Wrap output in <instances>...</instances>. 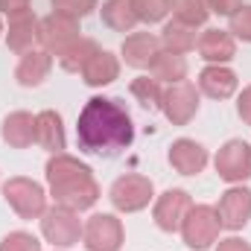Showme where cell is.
<instances>
[{
    "instance_id": "23",
    "label": "cell",
    "mask_w": 251,
    "mask_h": 251,
    "mask_svg": "<svg viewBox=\"0 0 251 251\" xmlns=\"http://www.w3.org/2000/svg\"><path fill=\"white\" fill-rule=\"evenodd\" d=\"M196 26H187V24H181V21H164V29H161V44H164V50H170V53H178V56H187L196 50Z\"/></svg>"
},
{
    "instance_id": "26",
    "label": "cell",
    "mask_w": 251,
    "mask_h": 251,
    "mask_svg": "<svg viewBox=\"0 0 251 251\" xmlns=\"http://www.w3.org/2000/svg\"><path fill=\"white\" fill-rule=\"evenodd\" d=\"M173 18L187 24V26H204L207 18H210V9H207V0H173Z\"/></svg>"
},
{
    "instance_id": "30",
    "label": "cell",
    "mask_w": 251,
    "mask_h": 251,
    "mask_svg": "<svg viewBox=\"0 0 251 251\" xmlns=\"http://www.w3.org/2000/svg\"><path fill=\"white\" fill-rule=\"evenodd\" d=\"M228 32H231L237 41L251 44V6L249 3H243V6L228 18Z\"/></svg>"
},
{
    "instance_id": "14",
    "label": "cell",
    "mask_w": 251,
    "mask_h": 251,
    "mask_svg": "<svg viewBox=\"0 0 251 251\" xmlns=\"http://www.w3.org/2000/svg\"><path fill=\"white\" fill-rule=\"evenodd\" d=\"M196 88H199V94H204V97H210V100H228V97L237 94L240 76H237V70H231L228 64H204V67L199 70Z\"/></svg>"
},
{
    "instance_id": "28",
    "label": "cell",
    "mask_w": 251,
    "mask_h": 251,
    "mask_svg": "<svg viewBox=\"0 0 251 251\" xmlns=\"http://www.w3.org/2000/svg\"><path fill=\"white\" fill-rule=\"evenodd\" d=\"M131 6H134L140 24H161V21H167L173 0H131Z\"/></svg>"
},
{
    "instance_id": "5",
    "label": "cell",
    "mask_w": 251,
    "mask_h": 251,
    "mask_svg": "<svg viewBox=\"0 0 251 251\" xmlns=\"http://www.w3.org/2000/svg\"><path fill=\"white\" fill-rule=\"evenodd\" d=\"M41 222V237L56 246V249H73L82 243V231H85V222L79 219L76 210L62 207V204H53L44 210V216L38 219Z\"/></svg>"
},
{
    "instance_id": "37",
    "label": "cell",
    "mask_w": 251,
    "mask_h": 251,
    "mask_svg": "<svg viewBox=\"0 0 251 251\" xmlns=\"http://www.w3.org/2000/svg\"><path fill=\"white\" fill-rule=\"evenodd\" d=\"M56 251H62V249H56Z\"/></svg>"
},
{
    "instance_id": "36",
    "label": "cell",
    "mask_w": 251,
    "mask_h": 251,
    "mask_svg": "<svg viewBox=\"0 0 251 251\" xmlns=\"http://www.w3.org/2000/svg\"><path fill=\"white\" fill-rule=\"evenodd\" d=\"M3 32H6V29H3V24H0V35H3Z\"/></svg>"
},
{
    "instance_id": "7",
    "label": "cell",
    "mask_w": 251,
    "mask_h": 251,
    "mask_svg": "<svg viewBox=\"0 0 251 251\" xmlns=\"http://www.w3.org/2000/svg\"><path fill=\"white\" fill-rule=\"evenodd\" d=\"M216 176L228 184H246L251 178V143L243 137H231L219 146L213 158Z\"/></svg>"
},
{
    "instance_id": "15",
    "label": "cell",
    "mask_w": 251,
    "mask_h": 251,
    "mask_svg": "<svg viewBox=\"0 0 251 251\" xmlns=\"http://www.w3.org/2000/svg\"><path fill=\"white\" fill-rule=\"evenodd\" d=\"M167 158H170V167H173L178 176H199V173H204V167H207V161H210L207 149H204L199 140H193V137H178V140H173Z\"/></svg>"
},
{
    "instance_id": "34",
    "label": "cell",
    "mask_w": 251,
    "mask_h": 251,
    "mask_svg": "<svg viewBox=\"0 0 251 251\" xmlns=\"http://www.w3.org/2000/svg\"><path fill=\"white\" fill-rule=\"evenodd\" d=\"M29 9H32V0H0V15H6V18H15Z\"/></svg>"
},
{
    "instance_id": "17",
    "label": "cell",
    "mask_w": 251,
    "mask_h": 251,
    "mask_svg": "<svg viewBox=\"0 0 251 251\" xmlns=\"http://www.w3.org/2000/svg\"><path fill=\"white\" fill-rule=\"evenodd\" d=\"M196 50L199 56L207 64H228L237 56V38L228 32V29H204L196 41Z\"/></svg>"
},
{
    "instance_id": "18",
    "label": "cell",
    "mask_w": 251,
    "mask_h": 251,
    "mask_svg": "<svg viewBox=\"0 0 251 251\" xmlns=\"http://www.w3.org/2000/svg\"><path fill=\"white\" fill-rule=\"evenodd\" d=\"M35 143L50 152V155H59L67 149V134H64V120L59 111L53 108H44L35 114Z\"/></svg>"
},
{
    "instance_id": "20",
    "label": "cell",
    "mask_w": 251,
    "mask_h": 251,
    "mask_svg": "<svg viewBox=\"0 0 251 251\" xmlns=\"http://www.w3.org/2000/svg\"><path fill=\"white\" fill-rule=\"evenodd\" d=\"M82 73V82L88 85V88H105V85H111L117 76H120V59L111 53V50H97L85 67L79 70Z\"/></svg>"
},
{
    "instance_id": "8",
    "label": "cell",
    "mask_w": 251,
    "mask_h": 251,
    "mask_svg": "<svg viewBox=\"0 0 251 251\" xmlns=\"http://www.w3.org/2000/svg\"><path fill=\"white\" fill-rule=\"evenodd\" d=\"M201 105V94L193 82H176V85H164V97H161V111L173 126H187Z\"/></svg>"
},
{
    "instance_id": "21",
    "label": "cell",
    "mask_w": 251,
    "mask_h": 251,
    "mask_svg": "<svg viewBox=\"0 0 251 251\" xmlns=\"http://www.w3.org/2000/svg\"><path fill=\"white\" fill-rule=\"evenodd\" d=\"M0 137L12 149L32 146L35 143V114H29V111H12V114H6L3 126H0Z\"/></svg>"
},
{
    "instance_id": "9",
    "label": "cell",
    "mask_w": 251,
    "mask_h": 251,
    "mask_svg": "<svg viewBox=\"0 0 251 251\" xmlns=\"http://www.w3.org/2000/svg\"><path fill=\"white\" fill-rule=\"evenodd\" d=\"M82 246L88 251H120L126 246V228L114 213H94L85 222Z\"/></svg>"
},
{
    "instance_id": "3",
    "label": "cell",
    "mask_w": 251,
    "mask_h": 251,
    "mask_svg": "<svg viewBox=\"0 0 251 251\" xmlns=\"http://www.w3.org/2000/svg\"><path fill=\"white\" fill-rule=\"evenodd\" d=\"M181 240L193 251H207L210 246L219 243L222 234V222L216 213V204H193L181 222Z\"/></svg>"
},
{
    "instance_id": "33",
    "label": "cell",
    "mask_w": 251,
    "mask_h": 251,
    "mask_svg": "<svg viewBox=\"0 0 251 251\" xmlns=\"http://www.w3.org/2000/svg\"><path fill=\"white\" fill-rule=\"evenodd\" d=\"M237 114L246 126H251V85H246L237 97Z\"/></svg>"
},
{
    "instance_id": "11",
    "label": "cell",
    "mask_w": 251,
    "mask_h": 251,
    "mask_svg": "<svg viewBox=\"0 0 251 251\" xmlns=\"http://www.w3.org/2000/svg\"><path fill=\"white\" fill-rule=\"evenodd\" d=\"M190 207H193V199H190L187 190L170 187V190H164L161 196H155V201H152V219H155V225L161 231L176 234V231H181V222H184Z\"/></svg>"
},
{
    "instance_id": "32",
    "label": "cell",
    "mask_w": 251,
    "mask_h": 251,
    "mask_svg": "<svg viewBox=\"0 0 251 251\" xmlns=\"http://www.w3.org/2000/svg\"><path fill=\"white\" fill-rule=\"evenodd\" d=\"M240 6H243V0H207L210 15H225V18H231Z\"/></svg>"
},
{
    "instance_id": "1",
    "label": "cell",
    "mask_w": 251,
    "mask_h": 251,
    "mask_svg": "<svg viewBox=\"0 0 251 251\" xmlns=\"http://www.w3.org/2000/svg\"><path fill=\"white\" fill-rule=\"evenodd\" d=\"M79 149L97 158H114L126 152L134 140V123L123 100L117 97H91L76 120Z\"/></svg>"
},
{
    "instance_id": "10",
    "label": "cell",
    "mask_w": 251,
    "mask_h": 251,
    "mask_svg": "<svg viewBox=\"0 0 251 251\" xmlns=\"http://www.w3.org/2000/svg\"><path fill=\"white\" fill-rule=\"evenodd\" d=\"M82 38V29H79V21L62 15V12H50L47 18H41V47L50 53V56H64L76 41Z\"/></svg>"
},
{
    "instance_id": "16",
    "label": "cell",
    "mask_w": 251,
    "mask_h": 251,
    "mask_svg": "<svg viewBox=\"0 0 251 251\" xmlns=\"http://www.w3.org/2000/svg\"><path fill=\"white\" fill-rule=\"evenodd\" d=\"M164 50L161 44V35H152V32H128L120 44V56L128 67L134 70H149L152 59Z\"/></svg>"
},
{
    "instance_id": "6",
    "label": "cell",
    "mask_w": 251,
    "mask_h": 251,
    "mask_svg": "<svg viewBox=\"0 0 251 251\" xmlns=\"http://www.w3.org/2000/svg\"><path fill=\"white\" fill-rule=\"evenodd\" d=\"M108 199H111L114 210H120V213H140L155 201V184H152V178H146L140 173H126L111 184Z\"/></svg>"
},
{
    "instance_id": "4",
    "label": "cell",
    "mask_w": 251,
    "mask_h": 251,
    "mask_svg": "<svg viewBox=\"0 0 251 251\" xmlns=\"http://www.w3.org/2000/svg\"><path fill=\"white\" fill-rule=\"evenodd\" d=\"M3 199L26 222L41 219L47 210V190L26 176H12L9 181H3Z\"/></svg>"
},
{
    "instance_id": "12",
    "label": "cell",
    "mask_w": 251,
    "mask_h": 251,
    "mask_svg": "<svg viewBox=\"0 0 251 251\" xmlns=\"http://www.w3.org/2000/svg\"><path fill=\"white\" fill-rule=\"evenodd\" d=\"M216 213L225 231H243L251 222V190L246 184H231L219 196Z\"/></svg>"
},
{
    "instance_id": "29",
    "label": "cell",
    "mask_w": 251,
    "mask_h": 251,
    "mask_svg": "<svg viewBox=\"0 0 251 251\" xmlns=\"http://www.w3.org/2000/svg\"><path fill=\"white\" fill-rule=\"evenodd\" d=\"M0 251H41V240L29 231H9L0 240Z\"/></svg>"
},
{
    "instance_id": "27",
    "label": "cell",
    "mask_w": 251,
    "mask_h": 251,
    "mask_svg": "<svg viewBox=\"0 0 251 251\" xmlns=\"http://www.w3.org/2000/svg\"><path fill=\"white\" fill-rule=\"evenodd\" d=\"M97 50H100V44H97L94 38L82 35L64 56H59V64H62V70H67V73H79V70L85 67V62H88Z\"/></svg>"
},
{
    "instance_id": "13",
    "label": "cell",
    "mask_w": 251,
    "mask_h": 251,
    "mask_svg": "<svg viewBox=\"0 0 251 251\" xmlns=\"http://www.w3.org/2000/svg\"><path fill=\"white\" fill-rule=\"evenodd\" d=\"M6 47L15 53V56H24L35 47H41V18L29 12H21L15 18H9V26H6Z\"/></svg>"
},
{
    "instance_id": "22",
    "label": "cell",
    "mask_w": 251,
    "mask_h": 251,
    "mask_svg": "<svg viewBox=\"0 0 251 251\" xmlns=\"http://www.w3.org/2000/svg\"><path fill=\"white\" fill-rule=\"evenodd\" d=\"M187 59L178 56V53H170V50H161L152 64H149V76L158 79L161 85H176V82H184L187 79Z\"/></svg>"
},
{
    "instance_id": "35",
    "label": "cell",
    "mask_w": 251,
    "mask_h": 251,
    "mask_svg": "<svg viewBox=\"0 0 251 251\" xmlns=\"http://www.w3.org/2000/svg\"><path fill=\"white\" fill-rule=\"evenodd\" d=\"M213 251H251V246L243 240V237H225V240L216 243Z\"/></svg>"
},
{
    "instance_id": "19",
    "label": "cell",
    "mask_w": 251,
    "mask_h": 251,
    "mask_svg": "<svg viewBox=\"0 0 251 251\" xmlns=\"http://www.w3.org/2000/svg\"><path fill=\"white\" fill-rule=\"evenodd\" d=\"M50 70H53V56H50L44 47H35V50L24 53V56L18 59L15 79H18V85H24V88H38V85L50 76Z\"/></svg>"
},
{
    "instance_id": "31",
    "label": "cell",
    "mask_w": 251,
    "mask_h": 251,
    "mask_svg": "<svg viewBox=\"0 0 251 251\" xmlns=\"http://www.w3.org/2000/svg\"><path fill=\"white\" fill-rule=\"evenodd\" d=\"M50 3H53V12L70 15L76 21H82L85 15H91L97 9V0H50Z\"/></svg>"
},
{
    "instance_id": "25",
    "label": "cell",
    "mask_w": 251,
    "mask_h": 251,
    "mask_svg": "<svg viewBox=\"0 0 251 251\" xmlns=\"http://www.w3.org/2000/svg\"><path fill=\"white\" fill-rule=\"evenodd\" d=\"M128 94H131L146 111H158V108H161V97H164V85H161L158 79H152V76H137V79H131Z\"/></svg>"
},
{
    "instance_id": "2",
    "label": "cell",
    "mask_w": 251,
    "mask_h": 251,
    "mask_svg": "<svg viewBox=\"0 0 251 251\" xmlns=\"http://www.w3.org/2000/svg\"><path fill=\"white\" fill-rule=\"evenodd\" d=\"M44 176H47V187H50L53 201L76 210V213L91 210L102 196V190L94 178V170L85 161H79L67 152L50 155V161L44 167Z\"/></svg>"
},
{
    "instance_id": "24",
    "label": "cell",
    "mask_w": 251,
    "mask_h": 251,
    "mask_svg": "<svg viewBox=\"0 0 251 251\" xmlns=\"http://www.w3.org/2000/svg\"><path fill=\"white\" fill-rule=\"evenodd\" d=\"M102 21L105 26H111L114 32H131L140 21L137 12L131 6V0H105L102 3Z\"/></svg>"
}]
</instances>
